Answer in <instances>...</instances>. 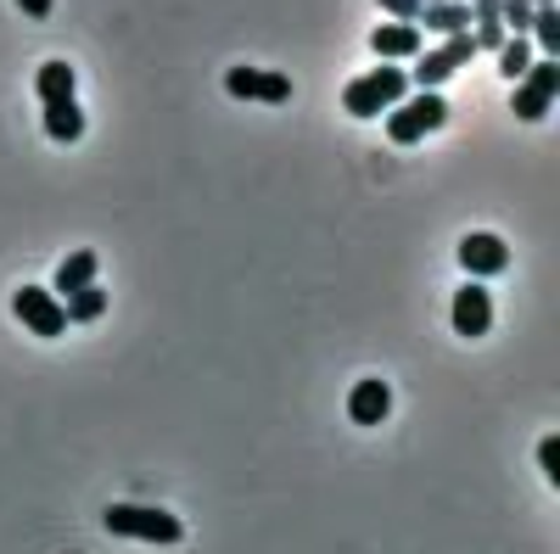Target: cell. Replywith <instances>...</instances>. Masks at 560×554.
<instances>
[{"instance_id": "15", "label": "cell", "mask_w": 560, "mask_h": 554, "mask_svg": "<svg viewBox=\"0 0 560 554\" xmlns=\"http://www.w3.org/2000/svg\"><path fill=\"white\" fill-rule=\"evenodd\" d=\"M45 134H51L57 146H73L79 134H84V113H79V102H51V107H45Z\"/></svg>"}, {"instance_id": "22", "label": "cell", "mask_w": 560, "mask_h": 554, "mask_svg": "<svg viewBox=\"0 0 560 554\" xmlns=\"http://www.w3.org/2000/svg\"><path fill=\"white\" fill-rule=\"evenodd\" d=\"M382 12L398 17V23H415L420 17V0H382Z\"/></svg>"}, {"instance_id": "9", "label": "cell", "mask_w": 560, "mask_h": 554, "mask_svg": "<svg viewBox=\"0 0 560 554\" xmlns=\"http://www.w3.org/2000/svg\"><path fill=\"white\" fill-rule=\"evenodd\" d=\"M459 269L471 274V281H493V274L510 269V247L493 236V229H477V236L459 241Z\"/></svg>"}, {"instance_id": "26", "label": "cell", "mask_w": 560, "mask_h": 554, "mask_svg": "<svg viewBox=\"0 0 560 554\" xmlns=\"http://www.w3.org/2000/svg\"><path fill=\"white\" fill-rule=\"evenodd\" d=\"M459 7H471V0H459Z\"/></svg>"}, {"instance_id": "2", "label": "cell", "mask_w": 560, "mask_h": 554, "mask_svg": "<svg viewBox=\"0 0 560 554\" xmlns=\"http://www.w3.org/2000/svg\"><path fill=\"white\" fill-rule=\"evenodd\" d=\"M448 123V102H443V90H415V96H404L393 113H387V134H393V146H415V141H427V134H438Z\"/></svg>"}, {"instance_id": "5", "label": "cell", "mask_w": 560, "mask_h": 554, "mask_svg": "<svg viewBox=\"0 0 560 554\" xmlns=\"http://www.w3.org/2000/svg\"><path fill=\"white\" fill-rule=\"evenodd\" d=\"M224 90L236 102H264V107H280V102H292V79L287 73H275V68H253V62H236L224 73Z\"/></svg>"}, {"instance_id": "20", "label": "cell", "mask_w": 560, "mask_h": 554, "mask_svg": "<svg viewBox=\"0 0 560 554\" xmlns=\"http://www.w3.org/2000/svg\"><path fill=\"white\" fill-rule=\"evenodd\" d=\"M538 471H544V482H560V437L538 443Z\"/></svg>"}, {"instance_id": "18", "label": "cell", "mask_w": 560, "mask_h": 554, "mask_svg": "<svg viewBox=\"0 0 560 554\" xmlns=\"http://www.w3.org/2000/svg\"><path fill=\"white\" fill-rule=\"evenodd\" d=\"M533 34H538V51L555 62L560 57V7H533Z\"/></svg>"}, {"instance_id": "12", "label": "cell", "mask_w": 560, "mask_h": 554, "mask_svg": "<svg viewBox=\"0 0 560 554\" xmlns=\"http://www.w3.org/2000/svg\"><path fill=\"white\" fill-rule=\"evenodd\" d=\"M96 269H102V258L96 252H73V258H62L57 263V281H51V297L62 303V297H73V292H84V286H96Z\"/></svg>"}, {"instance_id": "10", "label": "cell", "mask_w": 560, "mask_h": 554, "mask_svg": "<svg viewBox=\"0 0 560 554\" xmlns=\"http://www.w3.org/2000/svg\"><path fill=\"white\" fill-rule=\"evenodd\" d=\"M387 414H393V392H387L382 376H364V381L348 392V421H353V426H382Z\"/></svg>"}, {"instance_id": "7", "label": "cell", "mask_w": 560, "mask_h": 554, "mask_svg": "<svg viewBox=\"0 0 560 554\" xmlns=\"http://www.w3.org/2000/svg\"><path fill=\"white\" fill-rule=\"evenodd\" d=\"M12 314L23 319V331H34V337H62L68 331V314H62V303L51 297V286H18L12 292Z\"/></svg>"}, {"instance_id": "21", "label": "cell", "mask_w": 560, "mask_h": 554, "mask_svg": "<svg viewBox=\"0 0 560 554\" xmlns=\"http://www.w3.org/2000/svg\"><path fill=\"white\" fill-rule=\"evenodd\" d=\"M471 39H477V51H499V45H504L510 34H504V23H499V17H488V23H477V34H471Z\"/></svg>"}, {"instance_id": "13", "label": "cell", "mask_w": 560, "mask_h": 554, "mask_svg": "<svg viewBox=\"0 0 560 554\" xmlns=\"http://www.w3.org/2000/svg\"><path fill=\"white\" fill-rule=\"evenodd\" d=\"M73 62H62V57H51V62H39V73H34V96H39V107H51V102H73Z\"/></svg>"}, {"instance_id": "19", "label": "cell", "mask_w": 560, "mask_h": 554, "mask_svg": "<svg viewBox=\"0 0 560 554\" xmlns=\"http://www.w3.org/2000/svg\"><path fill=\"white\" fill-rule=\"evenodd\" d=\"M499 23H504V34H527L533 28V0H499Z\"/></svg>"}, {"instance_id": "24", "label": "cell", "mask_w": 560, "mask_h": 554, "mask_svg": "<svg viewBox=\"0 0 560 554\" xmlns=\"http://www.w3.org/2000/svg\"><path fill=\"white\" fill-rule=\"evenodd\" d=\"M533 7H555V0H533Z\"/></svg>"}, {"instance_id": "1", "label": "cell", "mask_w": 560, "mask_h": 554, "mask_svg": "<svg viewBox=\"0 0 560 554\" xmlns=\"http://www.w3.org/2000/svg\"><path fill=\"white\" fill-rule=\"evenodd\" d=\"M404 96H409V73H404L398 62H382V68L359 73V79L342 90V107H348V118H382V113H393Z\"/></svg>"}, {"instance_id": "11", "label": "cell", "mask_w": 560, "mask_h": 554, "mask_svg": "<svg viewBox=\"0 0 560 554\" xmlns=\"http://www.w3.org/2000/svg\"><path fill=\"white\" fill-rule=\"evenodd\" d=\"M370 51H376L382 62H415L420 57V28L415 23H382L376 34H370Z\"/></svg>"}, {"instance_id": "16", "label": "cell", "mask_w": 560, "mask_h": 554, "mask_svg": "<svg viewBox=\"0 0 560 554\" xmlns=\"http://www.w3.org/2000/svg\"><path fill=\"white\" fill-rule=\"evenodd\" d=\"M62 314H68V326H90V319H102L107 314V286H84V292L62 297Z\"/></svg>"}, {"instance_id": "25", "label": "cell", "mask_w": 560, "mask_h": 554, "mask_svg": "<svg viewBox=\"0 0 560 554\" xmlns=\"http://www.w3.org/2000/svg\"><path fill=\"white\" fill-rule=\"evenodd\" d=\"M420 7H432V0H420Z\"/></svg>"}, {"instance_id": "3", "label": "cell", "mask_w": 560, "mask_h": 554, "mask_svg": "<svg viewBox=\"0 0 560 554\" xmlns=\"http://www.w3.org/2000/svg\"><path fill=\"white\" fill-rule=\"evenodd\" d=\"M107 532L140 538V543H179L185 538V527L168 510H152V504H113V510H107Z\"/></svg>"}, {"instance_id": "14", "label": "cell", "mask_w": 560, "mask_h": 554, "mask_svg": "<svg viewBox=\"0 0 560 554\" xmlns=\"http://www.w3.org/2000/svg\"><path fill=\"white\" fill-rule=\"evenodd\" d=\"M420 23L432 34L454 39V34H471V7H459V0H432V7H420Z\"/></svg>"}, {"instance_id": "6", "label": "cell", "mask_w": 560, "mask_h": 554, "mask_svg": "<svg viewBox=\"0 0 560 554\" xmlns=\"http://www.w3.org/2000/svg\"><path fill=\"white\" fill-rule=\"evenodd\" d=\"M471 57H477V39H471V34H454V39H443L438 51H427V57L409 68V84H415V90H438L443 79H454Z\"/></svg>"}, {"instance_id": "23", "label": "cell", "mask_w": 560, "mask_h": 554, "mask_svg": "<svg viewBox=\"0 0 560 554\" xmlns=\"http://www.w3.org/2000/svg\"><path fill=\"white\" fill-rule=\"evenodd\" d=\"M23 17H51V0H18Z\"/></svg>"}, {"instance_id": "8", "label": "cell", "mask_w": 560, "mask_h": 554, "mask_svg": "<svg viewBox=\"0 0 560 554\" xmlns=\"http://www.w3.org/2000/svg\"><path fill=\"white\" fill-rule=\"evenodd\" d=\"M448 319H454V331H459L465 342L488 337V331H493V297H488V286L465 281V286L454 292V303H448Z\"/></svg>"}, {"instance_id": "4", "label": "cell", "mask_w": 560, "mask_h": 554, "mask_svg": "<svg viewBox=\"0 0 560 554\" xmlns=\"http://www.w3.org/2000/svg\"><path fill=\"white\" fill-rule=\"evenodd\" d=\"M555 96H560V62H533L522 79H516V96H510V107H516V118L522 123H538L549 107H555Z\"/></svg>"}, {"instance_id": "17", "label": "cell", "mask_w": 560, "mask_h": 554, "mask_svg": "<svg viewBox=\"0 0 560 554\" xmlns=\"http://www.w3.org/2000/svg\"><path fill=\"white\" fill-rule=\"evenodd\" d=\"M533 62H538V57H533L527 34H516V39H504V45H499V73H504L510 84H516V79H522V73L533 68Z\"/></svg>"}]
</instances>
